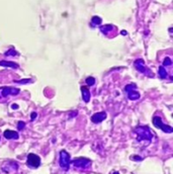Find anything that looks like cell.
Segmentation results:
<instances>
[{
	"mask_svg": "<svg viewBox=\"0 0 173 174\" xmlns=\"http://www.w3.org/2000/svg\"><path fill=\"white\" fill-rule=\"evenodd\" d=\"M134 65H135V68H136L140 73L147 75L148 77H154V74L151 72V70L146 68L145 63H144V60H142V59H137V60L135 61Z\"/></svg>",
	"mask_w": 173,
	"mask_h": 174,
	"instance_id": "5",
	"label": "cell"
},
{
	"mask_svg": "<svg viewBox=\"0 0 173 174\" xmlns=\"http://www.w3.org/2000/svg\"><path fill=\"white\" fill-rule=\"evenodd\" d=\"M20 92V90L18 88H14V87H9V86H5V87H0V98L2 97H7L9 95H17Z\"/></svg>",
	"mask_w": 173,
	"mask_h": 174,
	"instance_id": "7",
	"label": "cell"
},
{
	"mask_svg": "<svg viewBox=\"0 0 173 174\" xmlns=\"http://www.w3.org/2000/svg\"><path fill=\"white\" fill-rule=\"evenodd\" d=\"M78 114V112H77V110L76 111H74V112H72V113H70V117H73V116H76Z\"/></svg>",
	"mask_w": 173,
	"mask_h": 174,
	"instance_id": "25",
	"label": "cell"
},
{
	"mask_svg": "<svg viewBox=\"0 0 173 174\" xmlns=\"http://www.w3.org/2000/svg\"><path fill=\"white\" fill-rule=\"evenodd\" d=\"M172 65V61L169 57H166L164 60H163V67H169Z\"/></svg>",
	"mask_w": 173,
	"mask_h": 174,
	"instance_id": "19",
	"label": "cell"
},
{
	"mask_svg": "<svg viewBox=\"0 0 173 174\" xmlns=\"http://www.w3.org/2000/svg\"><path fill=\"white\" fill-rule=\"evenodd\" d=\"M71 163L73 164V166L75 168H79V169H88L90 168L91 164H92V161L88 158H84V157H78V158H75L73 160H71Z\"/></svg>",
	"mask_w": 173,
	"mask_h": 174,
	"instance_id": "3",
	"label": "cell"
},
{
	"mask_svg": "<svg viewBox=\"0 0 173 174\" xmlns=\"http://www.w3.org/2000/svg\"><path fill=\"white\" fill-rule=\"evenodd\" d=\"M85 81H86V84H87L88 86H92V85L95 84V79L93 77H87Z\"/></svg>",
	"mask_w": 173,
	"mask_h": 174,
	"instance_id": "20",
	"label": "cell"
},
{
	"mask_svg": "<svg viewBox=\"0 0 173 174\" xmlns=\"http://www.w3.org/2000/svg\"><path fill=\"white\" fill-rule=\"evenodd\" d=\"M3 136H4V138L7 139V140H17V139L19 138L18 133L15 132V130H4Z\"/></svg>",
	"mask_w": 173,
	"mask_h": 174,
	"instance_id": "10",
	"label": "cell"
},
{
	"mask_svg": "<svg viewBox=\"0 0 173 174\" xmlns=\"http://www.w3.org/2000/svg\"><path fill=\"white\" fill-rule=\"evenodd\" d=\"M81 92H82V98H83L84 102L88 103L90 101V97H91V93H90L89 89L86 86H81Z\"/></svg>",
	"mask_w": 173,
	"mask_h": 174,
	"instance_id": "11",
	"label": "cell"
},
{
	"mask_svg": "<svg viewBox=\"0 0 173 174\" xmlns=\"http://www.w3.org/2000/svg\"><path fill=\"white\" fill-rule=\"evenodd\" d=\"M137 89V85L136 84H128L125 87V91L129 92V91H132V90H136Z\"/></svg>",
	"mask_w": 173,
	"mask_h": 174,
	"instance_id": "17",
	"label": "cell"
},
{
	"mask_svg": "<svg viewBox=\"0 0 173 174\" xmlns=\"http://www.w3.org/2000/svg\"><path fill=\"white\" fill-rule=\"evenodd\" d=\"M134 132L137 135V141L138 142L147 141V142L150 143L153 139V133L151 132V130L147 126H139L134 130Z\"/></svg>",
	"mask_w": 173,
	"mask_h": 174,
	"instance_id": "1",
	"label": "cell"
},
{
	"mask_svg": "<svg viewBox=\"0 0 173 174\" xmlns=\"http://www.w3.org/2000/svg\"><path fill=\"white\" fill-rule=\"evenodd\" d=\"M11 107L13 108V109H16V108H18V105H17V104H13Z\"/></svg>",
	"mask_w": 173,
	"mask_h": 174,
	"instance_id": "26",
	"label": "cell"
},
{
	"mask_svg": "<svg viewBox=\"0 0 173 174\" xmlns=\"http://www.w3.org/2000/svg\"><path fill=\"white\" fill-rule=\"evenodd\" d=\"M0 66H3V67H9V68H13V69H17L19 66L18 64L14 63V62H11V61H0Z\"/></svg>",
	"mask_w": 173,
	"mask_h": 174,
	"instance_id": "12",
	"label": "cell"
},
{
	"mask_svg": "<svg viewBox=\"0 0 173 174\" xmlns=\"http://www.w3.org/2000/svg\"><path fill=\"white\" fill-rule=\"evenodd\" d=\"M113 28H114V26L111 25V24H105V25L100 26V31L103 32L104 35H108V32L113 30Z\"/></svg>",
	"mask_w": 173,
	"mask_h": 174,
	"instance_id": "14",
	"label": "cell"
},
{
	"mask_svg": "<svg viewBox=\"0 0 173 174\" xmlns=\"http://www.w3.org/2000/svg\"><path fill=\"white\" fill-rule=\"evenodd\" d=\"M5 56H17L18 54H17V52L14 50V49H10V50H8V51H6L5 52V54H4Z\"/></svg>",
	"mask_w": 173,
	"mask_h": 174,
	"instance_id": "18",
	"label": "cell"
},
{
	"mask_svg": "<svg viewBox=\"0 0 173 174\" xmlns=\"http://www.w3.org/2000/svg\"><path fill=\"white\" fill-rule=\"evenodd\" d=\"M127 93H128V98L130 100H138L140 97H141V94L137 90H132V91H129Z\"/></svg>",
	"mask_w": 173,
	"mask_h": 174,
	"instance_id": "13",
	"label": "cell"
},
{
	"mask_svg": "<svg viewBox=\"0 0 173 174\" xmlns=\"http://www.w3.org/2000/svg\"><path fill=\"white\" fill-rule=\"evenodd\" d=\"M24 128H25V123H24V122H22V121L18 122V124H17V129H18V130H22Z\"/></svg>",
	"mask_w": 173,
	"mask_h": 174,
	"instance_id": "22",
	"label": "cell"
},
{
	"mask_svg": "<svg viewBox=\"0 0 173 174\" xmlns=\"http://www.w3.org/2000/svg\"><path fill=\"white\" fill-rule=\"evenodd\" d=\"M26 165L29 166L30 168H39L41 165V158L37 154L29 153L27 155V160H26Z\"/></svg>",
	"mask_w": 173,
	"mask_h": 174,
	"instance_id": "6",
	"label": "cell"
},
{
	"mask_svg": "<svg viewBox=\"0 0 173 174\" xmlns=\"http://www.w3.org/2000/svg\"><path fill=\"white\" fill-rule=\"evenodd\" d=\"M127 34H128V32H127L126 30H123V31H122V35H123V36H127Z\"/></svg>",
	"mask_w": 173,
	"mask_h": 174,
	"instance_id": "27",
	"label": "cell"
},
{
	"mask_svg": "<svg viewBox=\"0 0 173 174\" xmlns=\"http://www.w3.org/2000/svg\"><path fill=\"white\" fill-rule=\"evenodd\" d=\"M18 169V164L14 161H8L2 166V171L5 173H11L14 171H17Z\"/></svg>",
	"mask_w": 173,
	"mask_h": 174,
	"instance_id": "8",
	"label": "cell"
},
{
	"mask_svg": "<svg viewBox=\"0 0 173 174\" xmlns=\"http://www.w3.org/2000/svg\"><path fill=\"white\" fill-rule=\"evenodd\" d=\"M14 82L19 84H26V83H31L32 81L30 79H23V80H14Z\"/></svg>",
	"mask_w": 173,
	"mask_h": 174,
	"instance_id": "21",
	"label": "cell"
},
{
	"mask_svg": "<svg viewBox=\"0 0 173 174\" xmlns=\"http://www.w3.org/2000/svg\"><path fill=\"white\" fill-rule=\"evenodd\" d=\"M70 164H71V156L66 150H61L59 153V165L60 167L67 171L70 168Z\"/></svg>",
	"mask_w": 173,
	"mask_h": 174,
	"instance_id": "2",
	"label": "cell"
},
{
	"mask_svg": "<svg viewBox=\"0 0 173 174\" xmlns=\"http://www.w3.org/2000/svg\"><path fill=\"white\" fill-rule=\"evenodd\" d=\"M131 160H134V161H142L143 158L140 157V156H138V155H133V156H131Z\"/></svg>",
	"mask_w": 173,
	"mask_h": 174,
	"instance_id": "23",
	"label": "cell"
},
{
	"mask_svg": "<svg viewBox=\"0 0 173 174\" xmlns=\"http://www.w3.org/2000/svg\"><path fill=\"white\" fill-rule=\"evenodd\" d=\"M152 123L154 125V127L160 129L161 130H163L166 134H171L173 133V128L169 125H165L163 122H162V118L160 116H154L152 119Z\"/></svg>",
	"mask_w": 173,
	"mask_h": 174,
	"instance_id": "4",
	"label": "cell"
},
{
	"mask_svg": "<svg viewBox=\"0 0 173 174\" xmlns=\"http://www.w3.org/2000/svg\"><path fill=\"white\" fill-rule=\"evenodd\" d=\"M158 74H159V77H160L161 79H166L167 76H168V73H167L165 67H163V66H160V67H159Z\"/></svg>",
	"mask_w": 173,
	"mask_h": 174,
	"instance_id": "15",
	"label": "cell"
},
{
	"mask_svg": "<svg viewBox=\"0 0 173 174\" xmlns=\"http://www.w3.org/2000/svg\"><path fill=\"white\" fill-rule=\"evenodd\" d=\"M37 116H38V114H37L36 111L31 112V114H30V121H35V119L37 118Z\"/></svg>",
	"mask_w": 173,
	"mask_h": 174,
	"instance_id": "24",
	"label": "cell"
},
{
	"mask_svg": "<svg viewBox=\"0 0 173 174\" xmlns=\"http://www.w3.org/2000/svg\"><path fill=\"white\" fill-rule=\"evenodd\" d=\"M106 118V112L105 111H100V112H96L91 116V122L93 124H100Z\"/></svg>",
	"mask_w": 173,
	"mask_h": 174,
	"instance_id": "9",
	"label": "cell"
},
{
	"mask_svg": "<svg viewBox=\"0 0 173 174\" xmlns=\"http://www.w3.org/2000/svg\"><path fill=\"white\" fill-rule=\"evenodd\" d=\"M113 174H120V173H118V172H114Z\"/></svg>",
	"mask_w": 173,
	"mask_h": 174,
	"instance_id": "28",
	"label": "cell"
},
{
	"mask_svg": "<svg viewBox=\"0 0 173 174\" xmlns=\"http://www.w3.org/2000/svg\"><path fill=\"white\" fill-rule=\"evenodd\" d=\"M101 22H102V19L99 16H93L91 18L92 25H99V24H101Z\"/></svg>",
	"mask_w": 173,
	"mask_h": 174,
	"instance_id": "16",
	"label": "cell"
}]
</instances>
